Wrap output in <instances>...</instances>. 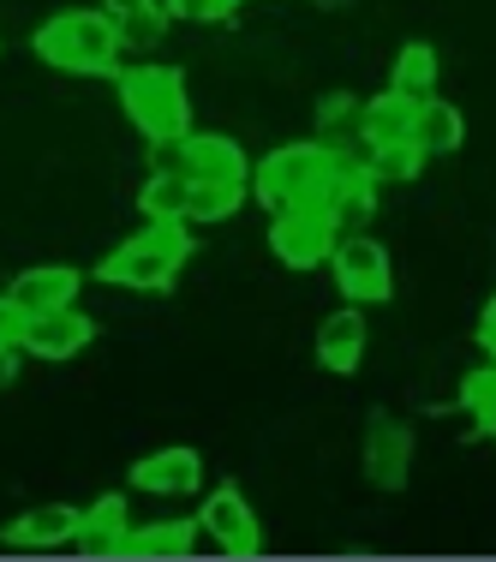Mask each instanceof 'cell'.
<instances>
[{"label": "cell", "instance_id": "cell-28", "mask_svg": "<svg viewBox=\"0 0 496 562\" xmlns=\"http://www.w3.org/2000/svg\"><path fill=\"white\" fill-rule=\"evenodd\" d=\"M478 341H485V353L496 359V293H491V305H485V317H478Z\"/></svg>", "mask_w": 496, "mask_h": 562}, {"label": "cell", "instance_id": "cell-22", "mask_svg": "<svg viewBox=\"0 0 496 562\" xmlns=\"http://www.w3.org/2000/svg\"><path fill=\"white\" fill-rule=\"evenodd\" d=\"M395 90H407V97H431L437 90V48L431 43H407L395 55Z\"/></svg>", "mask_w": 496, "mask_h": 562}, {"label": "cell", "instance_id": "cell-18", "mask_svg": "<svg viewBox=\"0 0 496 562\" xmlns=\"http://www.w3.org/2000/svg\"><path fill=\"white\" fill-rule=\"evenodd\" d=\"M466 138V120L454 102H442L437 90L419 102V120H413V144H419V156H454Z\"/></svg>", "mask_w": 496, "mask_h": 562}, {"label": "cell", "instance_id": "cell-14", "mask_svg": "<svg viewBox=\"0 0 496 562\" xmlns=\"http://www.w3.org/2000/svg\"><path fill=\"white\" fill-rule=\"evenodd\" d=\"M72 539H78V508L72 503L24 508V515L0 532V544H12V551H60V544H72Z\"/></svg>", "mask_w": 496, "mask_h": 562}, {"label": "cell", "instance_id": "cell-20", "mask_svg": "<svg viewBox=\"0 0 496 562\" xmlns=\"http://www.w3.org/2000/svg\"><path fill=\"white\" fill-rule=\"evenodd\" d=\"M138 210H144V222H185V210H192V180H185L180 168H156L138 192Z\"/></svg>", "mask_w": 496, "mask_h": 562}, {"label": "cell", "instance_id": "cell-16", "mask_svg": "<svg viewBox=\"0 0 496 562\" xmlns=\"http://www.w3.org/2000/svg\"><path fill=\"white\" fill-rule=\"evenodd\" d=\"M419 102H425V97H407V90H395V85H388L383 97H371L365 109H359V132H365L371 150H377V144H413Z\"/></svg>", "mask_w": 496, "mask_h": 562}, {"label": "cell", "instance_id": "cell-8", "mask_svg": "<svg viewBox=\"0 0 496 562\" xmlns=\"http://www.w3.org/2000/svg\"><path fill=\"white\" fill-rule=\"evenodd\" d=\"M90 336H97V324H90V317L78 312V305H55V312H31V317L19 324V353L60 366V359L84 353Z\"/></svg>", "mask_w": 496, "mask_h": 562}, {"label": "cell", "instance_id": "cell-13", "mask_svg": "<svg viewBox=\"0 0 496 562\" xmlns=\"http://www.w3.org/2000/svg\"><path fill=\"white\" fill-rule=\"evenodd\" d=\"M407 461H413V437L401 419H371L365 425V473L377 491H401L407 485Z\"/></svg>", "mask_w": 496, "mask_h": 562}, {"label": "cell", "instance_id": "cell-4", "mask_svg": "<svg viewBox=\"0 0 496 562\" xmlns=\"http://www.w3.org/2000/svg\"><path fill=\"white\" fill-rule=\"evenodd\" d=\"M335 180V150L317 138L305 144H281V150H270L258 168H251V192H258V204L270 210H293V204H324Z\"/></svg>", "mask_w": 496, "mask_h": 562}, {"label": "cell", "instance_id": "cell-15", "mask_svg": "<svg viewBox=\"0 0 496 562\" xmlns=\"http://www.w3.org/2000/svg\"><path fill=\"white\" fill-rule=\"evenodd\" d=\"M78 288H84V276H78L72 263H36V270L12 276L7 300L19 305L24 317H31V312H55V305H72Z\"/></svg>", "mask_w": 496, "mask_h": 562}, {"label": "cell", "instance_id": "cell-2", "mask_svg": "<svg viewBox=\"0 0 496 562\" xmlns=\"http://www.w3.org/2000/svg\"><path fill=\"white\" fill-rule=\"evenodd\" d=\"M192 222H144V234L120 239V246L102 258V281L109 288H132V293H162L173 288V276L185 270V258H192V234H185Z\"/></svg>", "mask_w": 496, "mask_h": 562}, {"label": "cell", "instance_id": "cell-6", "mask_svg": "<svg viewBox=\"0 0 496 562\" xmlns=\"http://www.w3.org/2000/svg\"><path fill=\"white\" fill-rule=\"evenodd\" d=\"M270 251L288 270H317L329 263L335 251V222L324 204H293V210H275L270 216Z\"/></svg>", "mask_w": 496, "mask_h": 562}, {"label": "cell", "instance_id": "cell-11", "mask_svg": "<svg viewBox=\"0 0 496 562\" xmlns=\"http://www.w3.org/2000/svg\"><path fill=\"white\" fill-rule=\"evenodd\" d=\"M324 210H329L335 234L365 227L371 216H377V173H371L365 162H341V156H335V180L324 192Z\"/></svg>", "mask_w": 496, "mask_h": 562}, {"label": "cell", "instance_id": "cell-21", "mask_svg": "<svg viewBox=\"0 0 496 562\" xmlns=\"http://www.w3.org/2000/svg\"><path fill=\"white\" fill-rule=\"evenodd\" d=\"M251 180H192V210L185 222H227L239 204H246Z\"/></svg>", "mask_w": 496, "mask_h": 562}, {"label": "cell", "instance_id": "cell-12", "mask_svg": "<svg viewBox=\"0 0 496 562\" xmlns=\"http://www.w3.org/2000/svg\"><path fill=\"white\" fill-rule=\"evenodd\" d=\"M365 341H371L365 312H359V305H341V312H329L324 324H317V366L335 371V378H353L359 359H365Z\"/></svg>", "mask_w": 496, "mask_h": 562}, {"label": "cell", "instance_id": "cell-10", "mask_svg": "<svg viewBox=\"0 0 496 562\" xmlns=\"http://www.w3.org/2000/svg\"><path fill=\"white\" fill-rule=\"evenodd\" d=\"M173 156H180L185 180H251L246 150H239L234 138H222V132H185V138L173 144Z\"/></svg>", "mask_w": 496, "mask_h": 562}, {"label": "cell", "instance_id": "cell-7", "mask_svg": "<svg viewBox=\"0 0 496 562\" xmlns=\"http://www.w3.org/2000/svg\"><path fill=\"white\" fill-rule=\"evenodd\" d=\"M198 532H204V539H216L222 557H258V551H263L258 508L246 503V491H239V485L210 491L204 508H198Z\"/></svg>", "mask_w": 496, "mask_h": 562}, {"label": "cell", "instance_id": "cell-30", "mask_svg": "<svg viewBox=\"0 0 496 562\" xmlns=\"http://www.w3.org/2000/svg\"><path fill=\"white\" fill-rule=\"evenodd\" d=\"M478 431H485L491 443H496V407H491V413H478Z\"/></svg>", "mask_w": 496, "mask_h": 562}, {"label": "cell", "instance_id": "cell-24", "mask_svg": "<svg viewBox=\"0 0 496 562\" xmlns=\"http://www.w3.org/2000/svg\"><path fill=\"white\" fill-rule=\"evenodd\" d=\"M461 407L473 413V419H478V413H491V407H496V359H491V366H478V371H466V378H461Z\"/></svg>", "mask_w": 496, "mask_h": 562}, {"label": "cell", "instance_id": "cell-3", "mask_svg": "<svg viewBox=\"0 0 496 562\" xmlns=\"http://www.w3.org/2000/svg\"><path fill=\"white\" fill-rule=\"evenodd\" d=\"M114 85L126 120L150 144H180L192 132V97H185V78L173 66H126V72H114Z\"/></svg>", "mask_w": 496, "mask_h": 562}, {"label": "cell", "instance_id": "cell-17", "mask_svg": "<svg viewBox=\"0 0 496 562\" xmlns=\"http://www.w3.org/2000/svg\"><path fill=\"white\" fill-rule=\"evenodd\" d=\"M126 532H132V515H126V497H102L90 508H78V551L84 557H120L126 551Z\"/></svg>", "mask_w": 496, "mask_h": 562}, {"label": "cell", "instance_id": "cell-27", "mask_svg": "<svg viewBox=\"0 0 496 562\" xmlns=\"http://www.w3.org/2000/svg\"><path fill=\"white\" fill-rule=\"evenodd\" d=\"M353 109H359L353 97H324V126H341V120L353 114Z\"/></svg>", "mask_w": 496, "mask_h": 562}, {"label": "cell", "instance_id": "cell-26", "mask_svg": "<svg viewBox=\"0 0 496 562\" xmlns=\"http://www.w3.org/2000/svg\"><path fill=\"white\" fill-rule=\"evenodd\" d=\"M150 7H162V0H102V12L120 24V19H132V12H150Z\"/></svg>", "mask_w": 496, "mask_h": 562}, {"label": "cell", "instance_id": "cell-9", "mask_svg": "<svg viewBox=\"0 0 496 562\" xmlns=\"http://www.w3.org/2000/svg\"><path fill=\"white\" fill-rule=\"evenodd\" d=\"M198 485H204V454L198 449L173 443V449L132 461V491H144V497H192Z\"/></svg>", "mask_w": 496, "mask_h": 562}, {"label": "cell", "instance_id": "cell-5", "mask_svg": "<svg viewBox=\"0 0 496 562\" xmlns=\"http://www.w3.org/2000/svg\"><path fill=\"white\" fill-rule=\"evenodd\" d=\"M329 263H335V288H341L353 305H383L388 293H395L388 251H383V239H371V234H347V239L335 234Z\"/></svg>", "mask_w": 496, "mask_h": 562}, {"label": "cell", "instance_id": "cell-19", "mask_svg": "<svg viewBox=\"0 0 496 562\" xmlns=\"http://www.w3.org/2000/svg\"><path fill=\"white\" fill-rule=\"evenodd\" d=\"M198 539H204V532H198V520H150V527H132L126 532V551H120V557H144V562H156V557H192Z\"/></svg>", "mask_w": 496, "mask_h": 562}, {"label": "cell", "instance_id": "cell-23", "mask_svg": "<svg viewBox=\"0 0 496 562\" xmlns=\"http://www.w3.org/2000/svg\"><path fill=\"white\" fill-rule=\"evenodd\" d=\"M365 168L377 173V180H413V173L425 168V156H419V144H377Z\"/></svg>", "mask_w": 496, "mask_h": 562}, {"label": "cell", "instance_id": "cell-1", "mask_svg": "<svg viewBox=\"0 0 496 562\" xmlns=\"http://www.w3.org/2000/svg\"><path fill=\"white\" fill-rule=\"evenodd\" d=\"M36 60L60 66V72H84V78H114L120 72V24L109 19V12H55V19L43 24V31L31 36Z\"/></svg>", "mask_w": 496, "mask_h": 562}, {"label": "cell", "instance_id": "cell-29", "mask_svg": "<svg viewBox=\"0 0 496 562\" xmlns=\"http://www.w3.org/2000/svg\"><path fill=\"white\" fill-rule=\"evenodd\" d=\"M12 378H19V347H12V341H0V390H7Z\"/></svg>", "mask_w": 496, "mask_h": 562}, {"label": "cell", "instance_id": "cell-25", "mask_svg": "<svg viewBox=\"0 0 496 562\" xmlns=\"http://www.w3.org/2000/svg\"><path fill=\"white\" fill-rule=\"evenodd\" d=\"M168 19H185V24H222L239 12V0H162Z\"/></svg>", "mask_w": 496, "mask_h": 562}]
</instances>
